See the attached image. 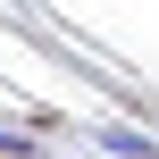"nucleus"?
Listing matches in <instances>:
<instances>
[{
  "mask_svg": "<svg viewBox=\"0 0 159 159\" xmlns=\"http://www.w3.org/2000/svg\"><path fill=\"white\" fill-rule=\"evenodd\" d=\"M101 151H109V159H159V143L134 134V126H101Z\"/></svg>",
  "mask_w": 159,
  "mask_h": 159,
  "instance_id": "1",
  "label": "nucleus"
}]
</instances>
